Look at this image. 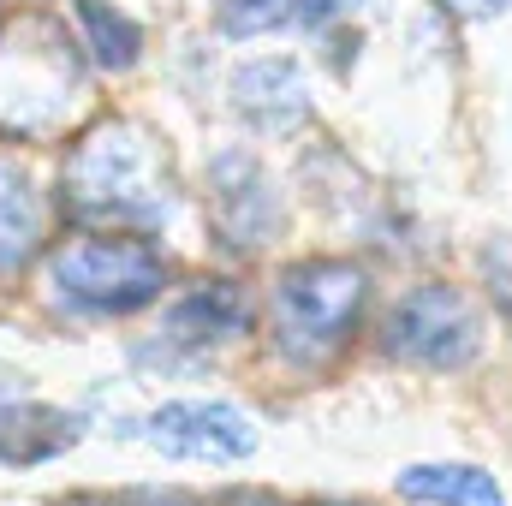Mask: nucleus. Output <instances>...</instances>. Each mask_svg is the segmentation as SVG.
Segmentation results:
<instances>
[{
    "instance_id": "1",
    "label": "nucleus",
    "mask_w": 512,
    "mask_h": 506,
    "mask_svg": "<svg viewBox=\"0 0 512 506\" xmlns=\"http://www.w3.org/2000/svg\"><path fill=\"white\" fill-rule=\"evenodd\" d=\"M60 203L84 233H143L161 227L173 209V173L167 149L131 120L90 126L66 167H60Z\"/></svg>"
},
{
    "instance_id": "2",
    "label": "nucleus",
    "mask_w": 512,
    "mask_h": 506,
    "mask_svg": "<svg viewBox=\"0 0 512 506\" xmlns=\"http://www.w3.org/2000/svg\"><path fill=\"white\" fill-rule=\"evenodd\" d=\"M84 96V42L54 18H12L0 30V137H42Z\"/></svg>"
},
{
    "instance_id": "3",
    "label": "nucleus",
    "mask_w": 512,
    "mask_h": 506,
    "mask_svg": "<svg viewBox=\"0 0 512 506\" xmlns=\"http://www.w3.org/2000/svg\"><path fill=\"white\" fill-rule=\"evenodd\" d=\"M364 298H370V280H364V268L346 262V256H310V262L280 268L274 298H268L274 352H280L286 364H298V370L328 364V358L358 334Z\"/></svg>"
},
{
    "instance_id": "4",
    "label": "nucleus",
    "mask_w": 512,
    "mask_h": 506,
    "mask_svg": "<svg viewBox=\"0 0 512 506\" xmlns=\"http://www.w3.org/2000/svg\"><path fill=\"white\" fill-rule=\"evenodd\" d=\"M48 286L66 310L84 316H131L161 298L167 256L137 233H78L48 256Z\"/></svg>"
},
{
    "instance_id": "5",
    "label": "nucleus",
    "mask_w": 512,
    "mask_h": 506,
    "mask_svg": "<svg viewBox=\"0 0 512 506\" xmlns=\"http://www.w3.org/2000/svg\"><path fill=\"white\" fill-rule=\"evenodd\" d=\"M382 346H387V358H399V364H411V370L447 376V370L477 364V352H483V316L471 310V298H465L459 286L423 280V286H411V292L387 310Z\"/></svg>"
},
{
    "instance_id": "6",
    "label": "nucleus",
    "mask_w": 512,
    "mask_h": 506,
    "mask_svg": "<svg viewBox=\"0 0 512 506\" xmlns=\"http://www.w3.org/2000/svg\"><path fill=\"white\" fill-rule=\"evenodd\" d=\"M209 227H215V245L233 256H251L280 239L286 203H280L274 173L256 161V149L233 143L209 161Z\"/></svg>"
},
{
    "instance_id": "7",
    "label": "nucleus",
    "mask_w": 512,
    "mask_h": 506,
    "mask_svg": "<svg viewBox=\"0 0 512 506\" xmlns=\"http://www.w3.org/2000/svg\"><path fill=\"white\" fill-rule=\"evenodd\" d=\"M143 441L185 465H239L256 453V423L227 399H167L143 417Z\"/></svg>"
},
{
    "instance_id": "8",
    "label": "nucleus",
    "mask_w": 512,
    "mask_h": 506,
    "mask_svg": "<svg viewBox=\"0 0 512 506\" xmlns=\"http://www.w3.org/2000/svg\"><path fill=\"white\" fill-rule=\"evenodd\" d=\"M233 96V114L262 137H292V131L310 120V84H304V66L286 60V54H262L245 60L227 84Z\"/></svg>"
},
{
    "instance_id": "9",
    "label": "nucleus",
    "mask_w": 512,
    "mask_h": 506,
    "mask_svg": "<svg viewBox=\"0 0 512 506\" xmlns=\"http://www.w3.org/2000/svg\"><path fill=\"white\" fill-rule=\"evenodd\" d=\"M251 322V298L239 280H203L191 292H179L161 316V352H209L227 346L233 334H245Z\"/></svg>"
},
{
    "instance_id": "10",
    "label": "nucleus",
    "mask_w": 512,
    "mask_h": 506,
    "mask_svg": "<svg viewBox=\"0 0 512 506\" xmlns=\"http://www.w3.org/2000/svg\"><path fill=\"white\" fill-rule=\"evenodd\" d=\"M48 239V197H42V179L36 167L0 143V274H18L42 256Z\"/></svg>"
},
{
    "instance_id": "11",
    "label": "nucleus",
    "mask_w": 512,
    "mask_h": 506,
    "mask_svg": "<svg viewBox=\"0 0 512 506\" xmlns=\"http://www.w3.org/2000/svg\"><path fill=\"white\" fill-rule=\"evenodd\" d=\"M84 441V417L60 405H0V465H48Z\"/></svg>"
},
{
    "instance_id": "12",
    "label": "nucleus",
    "mask_w": 512,
    "mask_h": 506,
    "mask_svg": "<svg viewBox=\"0 0 512 506\" xmlns=\"http://www.w3.org/2000/svg\"><path fill=\"white\" fill-rule=\"evenodd\" d=\"M399 495L423 506H507V489L483 471V465H405Z\"/></svg>"
},
{
    "instance_id": "13",
    "label": "nucleus",
    "mask_w": 512,
    "mask_h": 506,
    "mask_svg": "<svg viewBox=\"0 0 512 506\" xmlns=\"http://www.w3.org/2000/svg\"><path fill=\"white\" fill-rule=\"evenodd\" d=\"M78 12V30H84V48L102 72H131L143 60V30L131 24V12H120L114 0H72Z\"/></svg>"
},
{
    "instance_id": "14",
    "label": "nucleus",
    "mask_w": 512,
    "mask_h": 506,
    "mask_svg": "<svg viewBox=\"0 0 512 506\" xmlns=\"http://www.w3.org/2000/svg\"><path fill=\"white\" fill-rule=\"evenodd\" d=\"M280 24H298V0H221L227 36H268Z\"/></svg>"
},
{
    "instance_id": "15",
    "label": "nucleus",
    "mask_w": 512,
    "mask_h": 506,
    "mask_svg": "<svg viewBox=\"0 0 512 506\" xmlns=\"http://www.w3.org/2000/svg\"><path fill=\"white\" fill-rule=\"evenodd\" d=\"M483 280H489V298H495V310L512 322V233H495L489 245H483Z\"/></svg>"
},
{
    "instance_id": "16",
    "label": "nucleus",
    "mask_w": 512,
    "mask_h": 506,
    "mask_svg": "<svg viewBox=\"0 0 512 506\" xmlns=\"http://www.w3.org/2000/svg\"><path fill=\"white\" fill-rule=\"evenodd\" d=\"M352 6H364V0H298V24H310V30H322V24H334V18H346Z\"/></svg>"
},
{
    "instance_id": "17",
    "label": "nucleus",
    "mask_w": 512,
    "mask_h": 506,
    "mask_svg": "<svg viewBox=\"0 0 512 506\" xmlns=\"http://www.w3.org/2000/svg\"><path fill=\"white\" fill-rule=\"evenodd\" d=\"M441 12H453V18H471V24H483V18H501L512 0H435Z\"/></svg>"
}]
</instances>
